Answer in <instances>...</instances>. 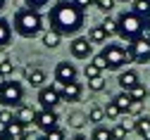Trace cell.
I'll return each mask as SVG.
<instances>
[{"mask_svg": "<svg viewBox=\"0 0 150 140\" xmlns=\"http://www.w3.org/2000/svg\"><path fill=\"white\" fill-rule=\"evenodd\" d=\"M83 26V10L74 0H60L50 10V29L62 36H71Z\"/></svg>", "mask_w": 150, "mask_h": 140, "instance_id": "6da1fadb", "label": "cell"}, {"mask_svg": "<svg viewBox=\"0 0 150 140\" xmlns=\"http://www.w3.org/2000/svg\"><path fill=\"white\" fill-rule=\"evenodd\" d=\"M43 29V19L38 14V10H31V7H24L14 14V31L19 33L22 38H33L38 36Z\"/></svg>", "mask_w": 150, "mask_h": 140, "instance_id": "7a4b0ae2", "label": "cell"}, {"mask_svg": "<svg viewBox=\"0 0 150 140\" xmlns=\"http://www.w3.org/2000/svg\"><path fill=\"white\" fill-rule=\"evenodd\" d=\"M117 24H119V36L124 38V41H134V38L143 36L145 31V19L138 17L136 12H124L119 19H117Z\"/></svg>", "mask_w": 150, "mask_h": 140, "instance_id": "3957f363", "label": "cell"}, {"mask_svg": "<svg viewBox=\"0 0 150 140\" xmlns=\"http://www.w3.org/2000/svg\"><path fill=\"white\" fill-rule=\"evenodd\" d=\"M24 100V86L17 81H3L0 83V105L3 107H19Z\"/></svg>", "mask_w": 150, "mask_h": 140, "instance_id": "277c9868", "label": "cell"}, {"mask_svg": "<svg viewBox=\"0 0 150 140\" xmlns=\"http://www.w3.org/2000/svg\"><path fill=\"white\" fill-rule=\"evenodd\" d=\"M103 57H105V62H107V69H122L126 62H129V50L122 48V45H105L103 50Z\"/></svg>", "mask_w": 150, "mask_h": 140, "instance_id": "5b68a950", "label": "cell"}, {"mask_svg": "<svg viewBox=\"0 0 150 140\" xmlns=\"http://www.w3.org/2000/svg\"><path fill=\"white\" fill-rule=\"evenodd\" d=\"M129 57L136 59V62H145V59H150V41L145 36H138L131 41L129 45Z\"/></svg>", "mask_w": 150, "mask_h": 140, "instance_id": "8992f818", "label": "cell"}, {"mask_svg": "<svg viewBox=\"0 0 150 140\" xmlns=\"http://www.w3.org/2000/svg\"><path fill=\"white\" fill-rule=\"evenodd\" d=\"M33 124H36L38 131L48 133V131H52V128H57V114H55V109H41V112H36Z\"/></svg>", "mask_w": 150, "mask_h": 140, "instance_id": "52a82bcc", "label": "cell"}, {"mask_svg": "<svg viewBox=\"0 0 150 140\" xmlns=\"http://www.w3.org/2000/svg\"><path fill=\"white\" fill-rule=\"evenodd\" d=\"M38 102H41L43 109H55V107L62 102V95L55 90L52 86H43L41 93H38Z\"/></svg>", "mask_w": 150, "mask_h": 140, "instance_id": "ba28073f", "label": "cell"}, {"mask_svg": "<svg viewBox=\"0 0 150 140\" xmlns=\"http://www.w3.org/2000/svg\"><path fill=\"white\" fill-rule=\"evenodd\" d=\"M55 81H62V83L76 81V67L69 64V62H60L55 67Z\"/></svg>", "mask_w": 150, "mask_h": 140, "instance_id": "9c48e42d", "label": "cell"}, {"mask_svg": "<svg viewBox=\"0 0 150 140\" xmlns=\"http://www.w3.org/2000/svg\"><path fill=\"white\" fill-rule=\"evenodd\" d=\"M69 50H71V55L76 57V59H86V57L91 55L93 45H91L88 38H74V41L69 43Z\"/></svg>", "mask_w": 150, "mask_h": 140, "instance_id": "30bf717a", "label": "cell"}, {"mask_svg": "<svg viewBox=\"0 0 150 140\" xmlns=\"http://www.w3.org/2000/svg\"><path fill=\"white\" fill-rule=\"evenodd\" d=\"M24 76H26V83H31L33 88H43L45 83V71L41 67H26Z\"/></svg>", "mask_w": 150, "mask_h": 140, "instance_id": "8fae6325", "label": "cell"}, {"mask_svg": "<svg viewBox=\"0 0 150 140\" xmlns=\"http://www.w3.org/2000/svg\"><path fill=\"white\" fill-rule=\"evenodd\" d=\"M24 133H26V126H24V124H19L17 119L3 128V135H5L7 140H22V135H24Z\"/></svg>", "mask_w": 150, "mask_h": 140, "instance_id": "7c38bea8", "label": "cell"}, {"mask_svg": "<svg viewBox=\"0 0 150 140\" xmlns=\"http://www.w3.org/2000/svg\"><path fill=\"white\" fill-rule=\"evenodd\" d=\"M81 93H83L81 83H76V81H71V83H64V90H62V100H67V102H76V100L81 97Z\"/></svg>", "mask_w": 150, "mask_h": 140, "instance_id": "4fadbf2b", "label": "cell"}, {"mask_svg": "<svg viewBox=\"0 0 150 140\" xmlns=\"http://www.w3.org/2000/svg\"><path fill=\"white\" fill-rule=\"evenodd\" d=\"M14 119H17L19 124H24V126H31L33 119H36V109H31V107H26V105H19V107H17Z\"/></svg>", "mask_w": 150, "mask_h": 140, "instance_id": "5bb4252c", "label": "cell"}, {"mask_svg": "<svg viewBox=\"0 0 150 140\" xmlns=\"http://www.w3.org/2000/svg\"><path fill=\"white\" fill-rule=\"evenodd\" d=\"M119 86H122L124 90H131L134 86H138V74H136L134 69L122 71V74H119Z\"/></svg>", "mask_w": 150, "mask_h": 140, "instance_id": "9a60e30c", "label": "cell"}, {"mask_svg": "<svg viewBox=\"0 0 150 140\" xmlns=\"http://www.w3.org/2000/svg\"><path fill=\"white\" fill-rule=\"evenodd\" d=\"M60 41H62V33H57L55 29H48V31L43 33V45H45V48H57Z\"/></svg>", "mask_w": 150, "mask_h": 140, "instance_id": "2e32d148", "label": "cell"}, {"mask_svg": "<svg viewBox=\"0 0 150 140\" xmlns=\"http://www.w3.org/2000/svg\"><path fill=\"white\" fill-rule=\"evenodd\" d=\"M136 133L143 140H150V119L148 116H138L136 119Z\"/></svg>", "mask_w": 150, "mask_h": 140, "instance_id": "e0dca14e", "label": "cell"}, {"mask_svg": "<svg viewBox=\"0 0 150 140\" xmlns=\"http://www.w3.org/2000/svg\"><path fill=\"white\" fill-rule=\"evenodd\" d=\"M88 41H91V43H105V41H107V31L103 29V24H100V26H91Z\"/></svg>", "mask_w": 150, "mask_h": 140, "instance_id": "ac0fdd59", "label": "cell"}, {"mask_svg": "<svg viewBox=\"0 0 150 140\" xmlns=\"http://www.w3.org/2000/svg\"><path fill=\"white\" fill-rule=\"evenodd\" d=\"M112 102L119 107V112H122V114H126V112H129V105H131V95L124 90V93H119V95L112 97Z\"/></svg>", "mask_w": 150, "mask_h": 140, "instance_id": "d6986e66", "label": "cell"}, {"mask_svg": "<svg viewBox=\"0 0 150 140\" xmlns=\"http://www.w3.org/2000/svg\"><path fill=\"white\" fill-rule=\"evenodd\" d=\"M12 38V26L5 22V19H0V50H3Z\"/></svg>", "mask_w": 150, "mask_h": 140, "instance_id": "ffe728a7", "label": "cell"}, {"mask_svg": "<svg viewBox=\"0 0 150 140\" xmlns=\"http://www.w3.org/2000/svg\"><path fill=\"white\" fill-rule=\"evenodd\" d=\"M91 140H115L112 138V128H105V126H96L91 133Z\"/></svg>", "mask_w": 150, "mask_h": 140, "instance_id": "44dd1931", "label": "cell"}, {"mask_svg": "<svg viewBox=\"0 0 150 140\" xmlns=\"http://www.w3.org/2000/svg\"><path fill=\"white\" fill-rule=\"evenodd\" d=\"M88 121L91 124H100V121H105V107H91V112H88Z\"/></svg>", "mask_w": 150, "mask_h": 140, "instance_id": "7402d4cb", "label": "cell"}, {"mask_svg": "<svg viewBox=\"0 0 150 140\" xmlns=\"http://www.w3.org/2000/svg\"><path fill=\"white\" fill-rule=\"evenodd\" d=\"M134 12L145 19L150 14V3H148V0H136V3H134Z\"/></svg>", "mask_w": 150, "mask_h": 140, "instance_id": "603a6c76", "label": "cell"}, {"mask_svg": "<svg viewBox=\"0 0 150 140\" xmlns=\"http://www.w3.org/2000/svg\"><path fill=\"white\" fill-rule=\"evenodd\" d=\"M126 93L131 95V100H136V102H143V100H145V93H148V90H145V86H141V83H138V86H134L131 90H126Z\"/></svg>", "mask_w": 150, "mask_h": 140, "instance_id": "cb8c5ba5", "label": "cell"}, {"mask_svg": "<svg viewBox=\"0 0 150 140\" xmlns=\"http://www.w3.org/2000/svg\"><path fill=\"white\" fill-rule=\"evenodd\" d=\"M12 74H14V62H12V59H3V62H0V76L7 78Z\"/></svg>", "mask_w": 150, "mask_h": 140, "instance_id": "d4e9b609", "label": "cell"}, {"mask_svg": "<svg viewBox=\"0 0 150 140\" xmlns=\"http://www.w3.org/2000/svg\"><path fill=\"white\" fill-rule=\"evenodd\" d=\"M41 140H67V135H64L62 128H52V131H48Z\"/></svg>", "mask_w": 150, "mask_h": 140, "instance_id": "484cf974", "label": "cell"}, {"mask_svg": "<svg viewBox=\"0 0 150 140\" xmlns=\"http://www.w3.org/2000/svg\"><path fill=\"white\" fill-rule=\"evenodd\" d=\"M117 116H122L119 107H117L115 102H107V105H105V119H117Z\"/></svg>", "mask_w": 150, "mask_h": 140, "instance_id": "4316f807", "label": "cell"}, {"mask_svg": "<svg viewBox=\"0 0 150 140\" xmlns=\"http://www.w3.org/2000/svg\"><path fill=\"white\" fill-rule=\"evenodd\" d=\"M14 121V116H12V112H10V107H5V109H0V128H5L7 124H12Z\"/></svg>", "mask_w": 150, "mask_h": 140, "instance_id": "83f0119b", "label": "cell"}, {"mask_svg": "<svg viewBox=\"0 0 150 140\" xmlns=\"http://www.w3.org/2000/svg\"><path fill=\"white\" fill-rule=\"evenodd\" d=\"M88 88H91L93 93H100V90L105 88V78H103V76H98V78H88Z\"/></svg>", "mask_w": 150, "mask_h": 140, "instance_id": "f1b7e54d", "label": "cell"}, {"mask_svg": "<svg viewBox=\"0 0 150 140\" xmlns=\"http://www.w3.org/2000/svg\"><path fill=\"white\" fill-rule=\"evenodd\" d=\"M103 29L107 31V36H112V33H119V24L115 22V19H110V17L103 22Z\"/></svg>", "mask_w": 150, "mask_h": 140, "instance_id": "f546056e", "label": "cell"}, {"mask_svg": "<svg viewBox=\"0 0 150 140\" xmlns=\"http://www.w3.org/2000/svg\"><path fill=\"white\" fill-rule=\"evenodd\" d=\"M86 121H88V116H83V114H71V116H69V124H71L74 128H81Z\"/></svg>", "mask_w": 150, "mask_h": 140, "instance_id": "4dcf8cb0", "label": "cell"}, {"mask_svg": "<svg viewBox=\"0 0 150 140\" xmlns=\"http://www.w3.org/2000/svg\"><path fill=\"white\" fill-rule=\"evenodd\" d=\"M83 74H86V78H98V76H103V71H100L96 64H86Z\"/></svg>", "mask_w": 150, "mask_h": 140, "instance_id": "1f68e13d", "label": "cell"}, {"mask_svg": "<svg viewBox=\"0 0 150 140\" xmlns=\"http://www.w3.org/2000/svg\"><path fill=\"white\" fill-rule=\"evenodd\" d=\"M141 112H143V102L131 100V105H129V112H126V114H131V116H141Z\"/></svg>", "mask_w": 150, "mask_h": 140, "instance_id": "d6a6232c", "label": "cell"}, {"mask_svg": "<svg viewBox=\"0 0 150 140\" xmlns=\"http://www.w3.org/2000/svg\"><path fill=\"white\" fill-rule=\"evenodd\" d=\"M126 133H129V131H126L122 124L112 128V138H115V140H126Z\"/></svg>", "mask_w": 150, "mask_h": 140, "instance_id": "836d02e7", "label": "cell"}, {"mask_svg": "<svg viewBox=\"0 0 150 140\" xmlns=\"http://www.w3.org/2000/svg\"><path fill=\"white\" fill-rule=\"evenodd\" d=\"M93 5H98L103 12H110L112 7H115V0H93Z\"/></svg>", "mask_w": 150, "mask_h": 140, "instance_id": "e575fe53", "label": "cell"}, {"mask_svg": "<svg viewBox=\"0 0 150 140\" xmlns=\"http://www.w3.org/2000/svg\"><path fill=\"white\" fill-rule=\"evenodd\" d=\"M91 64H96V67H98L100 71H105V69H107V62H105V57H103V52L93 57V62H91Z\"/></svg>", "mask_w": 150, "mask_h": 140, "instance_id": "d590c367", "label": "cell"}, {"mask_svg": "<svg viewBox=\"0 0 150 140\" xmlns=\"http://www.w3.org/2000/svg\"><path fill=\"white\" fill-rule=\"evenodd\" d=\"M45 3H48V0H26V5H29L31 10H41Z\"/></svg>", "mask_w": 150, "mask_h": 140, "instance_id": "8d00e7d4", "label": "cell"}, {"mask_svg": "<svg viewBox=\"0 0 150 140\" xmlns=\"http://www.w3.org/2000/svg\"><path fill=\"white\" fill-rule=\"evenodd\" d=\"M74 3H76L81 10H86V7H91V5H93V0H74Z\"/></svg>", "mask_w": 150, "mask_h": 140, "instance_id": "74e56055", "label": "cell"}, {"mask_svg": "<svg viewBox=\"0 0 150 140\" xmlns=\"http://www.w3.org/2000/svg\"><path fill=\"white\" fill-rule=\"evenodd\" d=\"M71 140H88V138H83V135H76V138H71Z\"/></svg>", "mask_w": 150, "mask_h": 140, "instance_id": "f35d334b", "label": "cell"}, {"mask_svg": "<svg viewBox=\"0 0 150 140\" xmlns=\"http://www.w3.org/2000/svg\"><path fill=\"white\" fill-rule=\"evenodd\" d=\"M145 24H148V29H150V14H148V17H145Z\"/></svg>", "mask_w": 150, "mask_h": 140, "instance_id": "ab89813d", "label": "cell"}, {"mask_svg": "<svg viewBox=\"0 0 150 140\" xmlns=\"http://www.w3.org/2000/svg\"><path fill=\"white\" fill-rule=\"evenodd\" d=\"M3 7H5V0H0V10H3Z\"/></svg>", "mask_w": 150, "mask_h": 140, "instance_id": "60d3db41", "label": "cell"}, {"mask_svg": "<svg viewBox=\"0 0 150 140\" xmlns=\"http://www.w3.org/2000/svg\"><path fill=\"white\" fill-rule=\"evenodd\" d=\"M0 140H5V135H3V133H0Z\"/></svg>", "mask_w": 150, "mask_h": 140, "instance_id": "b9f144b4", "label": "cell"}, {"mask_svg": "<svg viewBox=\"0 0 150 140\" xmlns=\"http://www.w3.org/2000/svg\"><path fill=\"white\" fill-rule=\"evenodd\" d=\"M148 3H150V0H148Z\"/></svg>", "mask_w": 150, "mask_h": 140, "instance_id": "7bdbcfd3", "label": "cell"}, {"mask_svg": "<svg viewBox=\"0 0 150 140\" xmlns=\"http://www.w3.org/2000/svg\"><path fill=\"white\" fill-rule=\"evenodd\" d=\"M38 140H41V138H38Z\"/></svg>", "mask_w": 150, "mask_h": 140, "instance_id": "ee69618b", "label": "cell"}]
</instances>
